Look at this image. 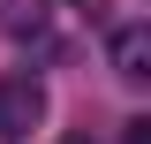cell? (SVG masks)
<instances>
[{
  "mask_svg": "<svg viewBox=\"0 0 151 144\" xmlns=\"http://www.w3.org/2000/svg\"><path fill=\"white\" fill-rule=\"evenodd\" d=\"M144 61H151V31H144V23H129V31H113V68L129 76V84H136V76H151Z\"/></svg>",
  "mask_w": 151,
  "mask_h": 144,
  "instance_id": "cell-2",
  "label": "cell"
},
{
  "mask_svg": "<svg viewBox=\"0 0 151 144\" xmlns=\"http://www.w3.org/2000/svg\"><path fill=\"white\" fill-rule=\"evenodd\" d=\"M45 121V91L30 76H0V137H30Z\"/></svg>",
  "mask_w": 151,
  "mask_h": 144,
  "instance_id": "cell-1",
  "label": "cell"
}]
</instances>
